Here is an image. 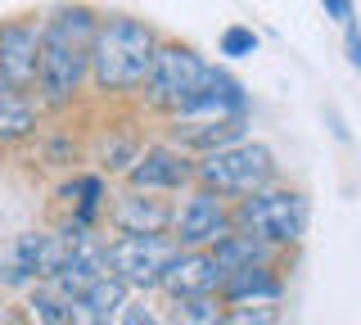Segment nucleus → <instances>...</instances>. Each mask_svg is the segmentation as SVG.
Wrapping results in <instances>:
<instances>
[{
    "instance_id": "obj_18",
    "label": "nucleus",
    "mask_w": 361,
    "mask_h": 325,
    "mask_svg": "<svg viewBox=\"0 0 361 325\" xmlns=\"http://www.w3.org/2000/svg\"><path fill=\"white\" fill-rule=\"evenodd\" d=\"M212 257H217L221 280L231 276V271H240V266H253V262H285V253H280V249H271L267 240H257L253 231H240V226L226 235V240L212 244Z\"/></svg>"
},
{
    "instance_id": "obj_16",
    "label": "nucleus",
    "mask_w": 361,
    "mask_h": 325,
    "mask_svg": "<svg viewBox=\"0 0 361 325\" xmlns=\"http://www.w3.org/2000/svg\"><path fill=\"white\" fill-rule=\"evenodd\" d=\"M59 204L68 208V221L73 226H95L109 208V185H104V172H73L68 181L59 185Z\"/></svg>"
},
{
    "instance_id": "obj_4",
    "label": "nucleus",
    "mask_w": 361,
    "mask_h": 325,
    "mask_svg": "<svg viewBox=\"0 0 361 325\" xmlns=\"http://www.w3.org/2000/svg\"><path fill=\"white\" fill-rule=\"evenodd\" d=\"M208 77H212V59H208V54H199L195 46H185V41H167L163 37L140 99H145L149 114L176 118V114H185V109L199 99V91L208 86Z\"/></svg>"
},
{
    "instance_id": "obj_11",
    "label": "nucleus",
    "mask_w": 361,
    "mask_h": 325,
    "mask_svg": "<svg viewBox=\"0 0 361 325\" xmlns=\"http://www.w3.org/2000/svg\"><path fill=\"white\" fill-rule=\"evenodd\" d=\"M41 27H45V14H23V18H5L0 23V86L37 91Z\"/></svg>"
},
{
    "instance_id": "obj_25",
    "label": "nucleus",
    "mask_w": 361,
    "mask_h": 325,
    "mask_svg": "<svg viewBox=\"0 0 361 325\" xmlns=\"http://www.w3.org/2000/svg\"><path fill=\"white\" fill-rule=\"evenodd\" d=\"M343 50H348V63L361 73V27H357V23L343 27Z\"/></svg>"
},
{
    "instance_id": "obj_13",
    "label": "nucleus",
    "mask_w": 361,
    "mask_h": 325,
    "mask_svg": "<svg viewBox=\"0 0 361 325\" xmlns=\"http://www.w3.org/2000/svg\"><path fill=\"white\" fill-rule=\"evenodd\" d=\"M221 289V271L212 249H180L172 257V266L163 271L158 294L163 298H195V294H217Z\"/></svg>"
},
{
    "instance_id": "obj_21",
    "label": "nucleus",
    "mask_w": 361,
    "mask_h": 325,
    "mask_svg": "<svg viewBox=\"0 0 361 325\" xmlns=\"http://www.w3.org/2000/svg\"><path fill=\"white\" fill-rule=\"evenodd\" d=\"M221 325H280V302H226Z\"/></svg>"
},
{
    "instance_id": "obj_26",
    "label": "nucleus",
    "mask_w": 361,
    "mask_h": 325,
    "mask_svg": "<svg viewBox=\"0 0 361 325\" xmlns=\"http://www.w3.org/2000/svg\"><path fill=\"white\" fill-rule=\"evenodd\" d=\"M0 325H5V298H0Z\"/></svg>"
},
{
    "instance_id": "obj_5",
    "label": "nucleus",
    "mask_w": 361,
    "mask_h": 325,
    "mask_svg": "<svg viewBox=\"0 0 361 325\" xmlns=\"http://www.w3.org/2000/svg\"><path fill=\"white\" fill-rule=\"evenodd\" d=\"M307 221H312L307 195L293 190V185H280V181L235 199V226L253 231L257 240H267L271 249H280V253L298 249L302 235H307Z\"/></svg>"
},
{
    "instance_id": "obj_9",
    "label": "nucleus",
    "mask_w": 361,
    "mask_h": 325,
    "mask_svg": "<svg viewBox=\"0 0 361 325\" xmlns=\"http://www.w3.org/2000/svg\"><path fill=\"white\" fill-rule=\"evenodd\" d=\"M231 231H235V199H226L208 185L180 190L176 221H172V235L180 249H212Z\"/></svg>"
},
{
    "instance_id": "obj_1",
    "label": "nucleus",
    "mask_w": 361,
    "mask_h": 325,
    "mask_svg": "<svg viewBox=\"0 0 361 325\" xmlns=\"http://www.w3.org/2000/svg\"><path fill=\"white\" fill-rule=\"evenodd\" d=\"M99 18L104 14L95 5H82V0H63V5L45 9L41 73H37V99L45 104V114L73 109L90 86V50H95Z\"/></svg>"
},
{
    "instance_id": "obj_2",
    "label": "nucleus",
    "mask_w": 361,
    "mask_h": 325,
    "mask_svg": "<svg viewBox=\"0 0 361 325\" xmlns=\"http://www.w3.org/2000/svg\"><path fill=\"white\" fill-rule=\"evenodd\" d=\"M158 46H163V37L145 18L104 14L95 32V50H90V91L109 99L140 95L145 82H149Z\"/></svg>"
},
{
    "instance_id": "obj_14",
    "label": "nucleus",
    "mask_w": 361,
    "mask_h": 325,
    "mask_svg": "<svg viewBox=\"0 0 361 325\" xmlns=\"http://www.w3.org/2000/svg\"><path fill=\"white\" fill-rule=\"evenodd\" d=\"M45 104L37 99V91H18V86H0V149L32 140L41 131Z\"/></svg>"
},
{
    "instance_id": "obj_7",
    "label": "nucleus",
    "mask_w": 361,
    "mask_h": 325,
    "mask_svg": "<svg viewBox=\"0 0 361 325\" xmlns=\"http://www.w3.org/2000/svg\"><path fill=\"white\" fill-rule=\"evenodd\" d=\"M180 253L176 235H113L104 240V266L131 294H158L163 271Z\"/></svg>"
},
{
    "instance_id": "obj_3",
    "label": "nucleus",
    "mask_w": 361,
    "mask_h": 325,
    "mask_svg": "<svg viewBox=\"0 0 361 325\" xmlns=\"http://www.w3.org/2000/svg\"><path fill=\"white\" fill-rule=\"evenodd\" d=\"M248 114H253V99H248L244 82L212 63V77L199 91V99L185 114L167 118V140L199 159V154H208V149L244 140L248 136Z\"/></svg>"
},
{
    "instance_id": "obj_22",
    "label": "nucleus",
    "mask_w": 361,
    "mask_h": 325,
    "mask_svg": "<svg viewBox=\"0 0 361 325\" xmlns=\"http://www.w3.org/2000/svg\"><path fill=\"white\" fill-rule=\"evenodd\" d=\"M217 54L221 59H253L257 54V32L253 27H244V23H231V27H221V37H217Z\"/></svg>"
},
{
    "instance_id": "obj_8",
    "label": "nucleus",
    "mask_w": 361,
    "mask_h": 325,
    "mask_svg": "<svg viewBox=\"0 0 361 325\" xmlns=\"http://www.w3.org/2000/svg\"><path fill=\"white\" fill-rule=\"evenodd\" d=\"M73 253V235L68 231H18L0 253V285L5 289H37L63 266Z\"/></svg>"
},
{
    "instance_id": "obj_24",
    "label": "nucleus",
    "mask_w": 361,
    "mask_h": 325,
    "mask_svg": "<svg viewBox=\"0 0 361 325\" xmlns=\"http://www.w3.org/2000/svg\"><path fill=\"white\" fill-rule=\"evenodd\" d=\"M321 5H325V18H334L338 27L357 23V5H353V0H321Z\"/></svg>"
},
{
    "instance_id": "obj_6",
    "label": "nucleus",
    "mask_w": 361,
    "mask_h": 325,
    "mask_svg": "<svg viewBox=\"0 0 361 325\" xmlns=\"http://www.w3.org/2000/svg\"><path fill=\"white\" fill-rule=\"evenodd\" d=\"M271 181H280L276 154H271V145L248 140V136L195 159V185H208L226 199H244V195H253V190H262Z\"/></svg>"
},
{
    "instance_id": "obj_12",
    "label": "nucleus",
    "mask_w": 361,
    "mask_h": 325,
    "mask_svg": "<svg viewBox=\"0 0 361 325\" xmlns=\"http://www.w3.org/2000/svg\"><path fill=\"white\" fill-rule=\"evenodd\" d=\"M109 226L118 235H172L176 204L167 195H149V190H122L113 195V204L104 208Z\"/></svg>"
},
{
    "instance_id": "obj_17",
    "label": "nucleus",
    "mask_w": 361,
    "mask_h": 325,
    "mask_svg": "<svg viewBox=\"0 0 361 325\" xmlns=\"http://www.w3.org/2000/svg\"><path fill=\"white\" fill-rule=\"evenodd\" d=\"M127 298H131V289L118 276H99L82 298L68 302V325H118V312Z\"/></svg>"
},
{
    "instance_id": "obj_15",
    "label": "nucleus",
    "mask_w": 361,
    "mask_h": 325,
    "mask_svg": "<svg viewBox=\"0 0 361 325\" xmlns=\"http://www.w3.org/2000/svg\"><path fill=\"white\" fill-rule=\"evenodd\" d=\"M221 302H280L285 298V271L280 262H253L221 280Z\"/></svg>"
},
{
    "instance_id": "obj_10",
    "label": "nucleus",
    "mask_w": 361,
    "mask_h": 325,
    "mask_svg": "<svg viewBox=\"0 0 361 325\" xmlns=\"http://www.w3.org/2000/svg\"><path fill=\"white\" fill-rule=\"evenodd\" d=\"M127 185L149 190V195H180V190L195 185V154H185L167 136L154 145H140L135 163L127 167Z\"/></svg>"
},
{
    "instance_id": "obj_20",
    "label": "nucleus",
    "mask_w": 361,
    "mask_h": 325,
    "mask_svg": "<svg viewBox=\"0 0 361 325\" xmlns=\"http://www.w3.org/2000/svg\"><path fill=\"white\" fill-rule=\"evenodd\" d=\"M27 317L37 325H68V302L50 285H37V289H27Z\"/></svg>"
},
{
    "instance_id": "obj_23",
    "label": "nucleus",
    "mask_w": 361,
    "mask_h": 325,
    "mask_svg": "<svg viewBox=\"0 0 361 325\" xmlns=\"http://www.w3.org/2000/svg\"><path fill=\"white\" fill-rule=\"evenodd\" d=\"M118 325H167V317H158L145 294H131L118 312Z\"/></svg>"
},
{
    "instance_id": "obj_19",
    "label": "nucleus",
    "mask_w": 361,
    "mask_h": 325,
    "mask_svg": "<svg viewBox=\"0 0 361 325\" xmlns=\"http://www.w3.org/2000/svg\"><path fill=\"white\" fill-rule=\"evenodd\" d=\"M221 317H226L221 294L167 298V325H221Z\"/></svg>"
}]
</instances>
